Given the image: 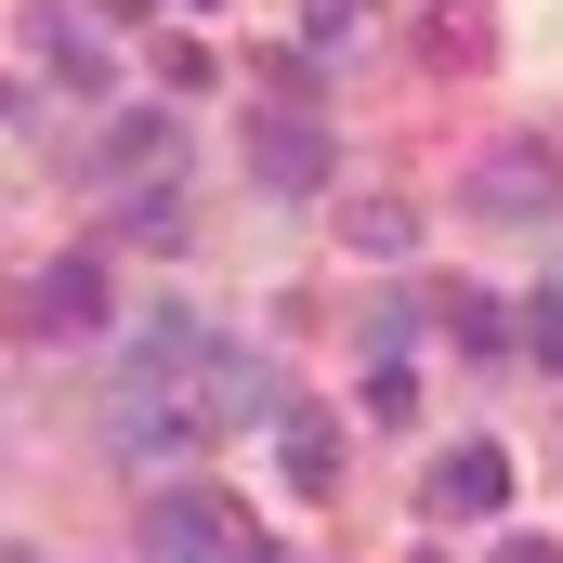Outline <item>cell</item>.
Here are the masks:
<instances>
[{
    "mask_svg": "<svg viewBox=\"0 0 563 563\" xmlns=\"http://www.w3.org/2000/svg\"><path fill=\"white\" fill-rule=\"evenodd\" d=\"M551 197H563V184H551L538 144H485V170H472V210H485V223H538Z\"/></svg>",
    "mask_w": 563,
    "mask_h": 563,
    "instance_id": "8992f818",
    "label": "cell"
},
{
    "mask_svg": "<svg viewBox=\"0 0 563 563\" xmlns=\"http://www.w3.org/2000/svg\"><path fill=\"white\" fill-rule=\"evenodd\" d=\"M445 328H459V341H472V354H498V341H525V314H498V301H485V288H459V301H445Z\"/></svg>",
    "mask_w": 563,
    "mask_h": 563,
    "instance_id": "4fadbf2b",
    "label": "cell"
},
{
    "mask_svg": "<svg viewBox=\"0 0 563 563\" xmlns=\"http://www.w3.org/2000/svg\"><path fill=\"white\" fill-rule=\"evenodd\" d=\"M92 13H106V26H144V13H157V0H92Z\"/></svg>",
    "mask_w": 563,
    "mask_h": 563,
    "instance_id": "ac0fdd59",
    "label": "cell"
},
{
    "mask_svg": "<svg viewBox=\"0 0 563 563\" xmlns=\"http://www.w3.org/2000/svg\"><path fill=\"white\" fill-rule=\"evenodd\" d=\"M250 184H263V197H314V184H328V119H314V106H263V119H250Z\"/></svg>",
    "mask_w": 563,
    "mask_h": 563,
    "instance_id": "3957f363",
    "label": "cell"
},
{
    "mask_svg": "<svg viewBox=\"0 0 563 563\" xmlns=\"http://www.w3.org/2000/svg\"><path fill=\"white\" fill-rule=\"evenodd\" d=\"M276 459H288V485H314V498H328V485H341V420L288 407V420H276Z\"/></svg>",
    "mask_w": 563,
    "mask_h": 563,
    "instance_id": "30bf717a",
    "label": "cell"
},
{
    "mask_svg": "<svg viewBox=\"0 0 563 563\" xmlns=\"http://www.w3.org/2000/svg\"><path fill=\"white\" fill-rule=\"evenodd\" d=\"M525 354H538V367H563V288H538V301H525Z\"/></svg>",
    "mask_w": 563,
    "mask_h": 563,
    "instance_id": "5bb4252c",
    "label": "cell"
},
{
    "mask_svg": "<svg viewBox=\"0 0 563 563\" xmlns=\"http://www.w3.org/2000/svg\"><path fill=\"white\" fill-rule=\"evenodd\" d=\"M197 420L210 432H263V420H288V380L263 354H210V367H197Z\"/></svg>",
    "mask_w": 563,
    "mask_h": 563,
    "instance_id": "5b68a950",
    "label": "cell"
},
{
    "mask_svg": "<svg viewBox=\"0 0 563 563\" xmlns=\"http://www.w3.org/2000/svg\"><path fill=\"white\" fill-rule=\"evenodd\" d=\"M420 53H445V66H485V53H498V13H485V0H432V13H420Z\"/></svg>",
    "mask_w": 563,
    "mask_h": 563,
    "instance_id": "7c38bea8",
    "label": "cell"
},
{
    "mask_svg": "<svg viewBox=\"0 0 563 563\" xmlns=\"http://www.w3.org/2000/svg\"><path fill=\"white\" fill-rule=\"evenodd\" d=\"M184 13H210V0H184Z\"/></svg>",
    "mask_w": 563,
    "mask_h": 563,
    "instance_id": "ffe728a7",
    "label": "cell"
},
{
    "mask_svg": "<svg viewBox=\"0 0 563 563\" xmlns=\"http://www.w3.org/2000/svg\"><path fill=\"white\" fill-rule=\"evenodd\" d=\"M250 563H328V551H288V538H263V551H250Z\"/></svg>",
    "mask_w": 563,
    "mask_h": 563,
    "instance_id": "d6986e66",
    "label": "cell"
},
{
    "mask_svg": "<svg viewBox=\"0 0 563 563\" xmlns=\"http://www.w3.org/2000/svg\"><path fill=\"white\" fill-rule=\"evenodd\" d=\"M106 170H132V184H170V170H184V132H170L157 106H132V119L106 132Z\"/></svg>",
    "mask_w": 563,
    "mask_h": 563,
    "instance_id": "9c48e42d",
    "label": "cell"
},
{
    "mask_svg": "<svg viewBox=\"0 0 563 563\" xmlns=\"http://www.w3.org/2000/svg\"><path fill=\"white\" fill-rule=\"evenodd\" d=\"M26 53H53V79H66V92H106V40H92L79 13H53V0H40V13H26Z\"/></svg>",
    "mask_w": 563,
    "mask_h": 563,
    "instance_id": "ba28073f",
    "label": "cell"
},
{
    "mask_svg": "<svg viewBox=\"0 0 563 563\" xmlns=\"http://www.w3.org/2000/svg\"><path fill=\"white\" fill-rule=\"evenodd\" d=\"M157 92H210V53L197 40H157Z\"/></svg>",
    "mask_w": 563,
    "mask_h": 563,
    "instance_id": "9a60e30c",
    "label": "cell"
},
{
    "mask_svg": "<svg viewBox=\"0 0 563 563\" xmlns=\"http://www.w3.org/2000/svg\"><path fill=\"white\" fill-rule=\"evenodd\" d=\"M197 394H157V380H119V407H106V445H119V459H184V445H197Z\"/></svg>",
    "mask_w": 563,
    "mask_h": 563,
    "instance_id": "277c9868",
    "label": "cell"
},
{
    "mask_svg": "<svg viewBox=\"0 0 563 563\" xmlns=\"http://www.w3.org/2000/svg\"><path fill=\"white\" fill-rule=\"evenodd\" d=\"M341 236H354L367 263H407V250H420V210H407V197H341Z\"/></svg>",
    "mask_w": 563,
    "mask_h": 563,
    "instance_id": "8fae6325",
    "label": "cell"
},
{
    "mask_svg": "<svg viewBox=\"0 0 563 563\" xmlns=\"http://www.w3.org/2000/svg\"><path fill=\"white\" fill-rule=\"evenodd\" d=\"M498 498H511V459H498V445H485V432H472V445H445V459H432V511H445V525H485V511H498Z\"/></svg>",
    "mask_w": 563,
    "mask_h": 563,
    "instance_id": "52a82bcc",
    "label": "cell"
},
{
    "mask_svg": "<svg viewBox=\"0 0 563 563\" xmlns=\"http://www.w3.org/2000/svg\"><path fill=\"white\" fill-rule=\"evenodd\" d=\"M301 40H354V0H301Z\"/></svg>",
    "mask_w": 563,
    "mask_h": 563,
    "instance_id": "2e32d148",
    "label": "cell"
},
{
    "mask_svg": "<svg viewBox=\"0 0 563 563\" xmlns=\"http://www.w3.org/2000/svg\"><path fill=\"white\" fill-rule=\"evenodd\" d=\"M498 563H563V551H551V538H498Z\"/></svg>",
    "mask_w": 563,
    "mask_h": 563,
    "instance_id": "e0dca14e",
    "label": "cell"
},
{
    "mask_svg": "<svg viewBox=\"0 0 563 563\" xmlns=\"http://www.w3.org/2000/svg\"><path fill=\"white\" fill-rule=\"evenodd\" d=\"M13 314V341H92V328H119V276H106V250H66V263H40V276L0 301Z\"/></svg>",
    "mask_w": 563,
    "mask_h": 563,
    "instance_id": "6da1fadb",
    "label": "cell"
},
{
    "mask_svg": "<svg viewBox=\"0 0 563 563\" xmlns=\"http://www.w3.org/2000/svg\"><path fill=\"white\" fill-rule=\"evenodd\" d=\"M250 551H263V538H250L210 485H184V498H157V511H144V563H250Z\"/></svg>",
    "mask_w": 563,
    "mask_h": 563,
    "instance_id": "7a4b0ae2",
    "label": "cell"
}]
</instances>
